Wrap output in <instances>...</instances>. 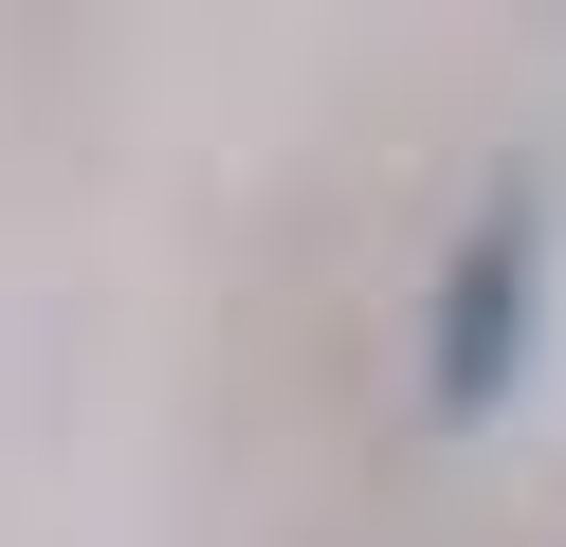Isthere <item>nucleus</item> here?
I'll return each instance as SVG.
<instances>
[{"mask_svg": "<svg viewBox=\"0 0 566 547\" xmlns=\"http://www.w3.org/2000/svg\"><path fill=\"white\" fill-rule=\"evenodd\" d=\"M530 292H548V255H530V201L512 219H475L457 238V274H439V420H493L512 401V365H530Z\"/></svg>", "mask_w": 566, "mask_h": 547, "instance_id": "f257e3e1", "label": "nucleus"}]
</instances>
